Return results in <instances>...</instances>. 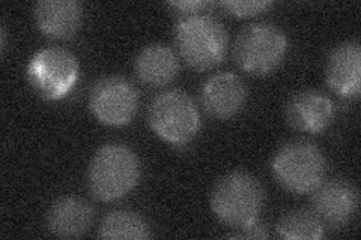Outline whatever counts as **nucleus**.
Here are the masks:
<instances>
[{"instance_id":"1","label":"nucleus","mask_w":361,"mask_h":240,"mask_svg":"<svg viewBox=\"0 0 361 240\" xmlns=\"http://www.w3.org/2000/svg\"><path fill=\"white\" fill-rule=\"evenodd\" d=\"M140 179L139 158L123 144H106L94 155L87 170V185L99 201L121 200L137 187Z\"/></svg>"},{"instance_id":"2","label":"nucleus","mask_w":361,"mask_h":240,"mask_svg":"<svg viewBox=\"0 0 361 240\" xmlns=\"http://www.w3.org/2000/svg\"><path fill=\"white\" fill-rule=\"evenodd\" d=\"M175 44L188 66L207 71L223 62L228 51V32L211 15H190L176 23Z\"/></svg>"},{"instance_id":"3","label":"nucleus","mask_w":361,"mask_h":240,"mask_svg":"<svg viewBox=\"0 0 361 240\" xmlns=\"http://www.w3.org/2000/svg\"><path fill=\"white\" fill-rule=\"evenodd\" d=\"M264 200V188L256 177L245 171H232L214 187L211 209L224 225L240 228L259 220Z\"/></svg>"},{"instance_id":"4","label":"nucleus","mask_w":361,"mask_h":240,"mask_svg":"<svg viewBox=\"0 0 361 240\" xmlns=\"http://www.w3.org/2000/svg\"><path fill=\"white\" fill-rule=\"evenodd\" d=\"M288 53L285 32L273 23H253L236 37L233 59L238 68L252 75H269L283 63Z\"/></svg>"},{"instance_id":"5","label":"nucleus","mask_w":361,"mask_h":240,"mask_svg":"<svg viewBox=\"0 0 361 240\" xmlns=\"http://www.w3.org/2000/svg\"><path fill=\"white\" fill-rule=\"evenodd\" d=\"M274 179L288 192L310 194L325 177L326 159L321 149L306 140L281 146L271 163Z\"/></svg>"},{"instance_id":"6","label":"nucleus","mask_w":361,"mask_h":240,"mask_svg":"<svg viewBox=\"0 0 361 240\" xmlns=\"http://www.w3.org/2000/svg\"><path fill=\"white\" fill-rule=\"evenodd\" d=\"M149 127L169 144L185 146L200 130V114L193 98L183 90H167L149 107Z\"/></svg>"},{"instance_id":"7","label":"nucleus","mask_w":361,"mask_h":240,"mask_svg":"<svg viewBox=\"0 0 361 240\" xmlns=\"http://www.w3.org/2000/svg\"><path fill=\"white\" fill-rule=\"evenodd\" d=\"M77 57L61 47H45L32 56L26 78L35 94L47 101L65 98L78 80Z\"/></svg>"},{"instance_id":"8","label":"nucleus","mask_w":361,"mask_h":240,"mask_svg":"<svg viewBox=\"0 0 361 240\" xmlns=\"http://www.w3.org/2000/svg\"><path fill=\"white\" fill-rule=\"evenodd\" d=\"M89 108L97 120L107 127L128 125L137 113L139 94L127 78L110 75L98 80L90 89Z\"/></svg>"},{"instance_id":"9","label":"nucleus","mask_w":361,"mask_h":240,"mask_svg":"<svg viewBox=\"0 0 361 240\" xmlns=\"http://www.w3.org/2000/svg\"><path fill=\"white\" fill-rule=\"evenodd\" d=\"M312 212L322 225L342 228L351 222L358 210V191L345 179H331L312 191Z\"/></svg>"},{"instance_id":"10","label":"nucleus","mask_w":361,"mask_h":240,"mask_svg":"<svg viewBox=\"0 0 361 240\" xmlns=\"http://www.w3.org/2000/svg\"><path fill=\"white\" fill-rule=\"evenodd\" d=\"M247 101V87L232 72H220L207 80L200 90L202 107L211 118L228 120L238 114Z\"/></svg>"},{"instance_id":"11","label":"nucleus","mask_w":361,"mask_h":240,"mask_svg":"<svg viewBox=\"0 0 361 240\" xmlns=\"http://www.w3.org/2000/svg\"><path fill=\"white\" fill-rule=\"evenodd\" d=\"M326 84L345 99H358L361 92V47L358 42H343L334 47L325 68Z\"/></svg>"},{"instance_id":"12","label":"nucleus","mask_w":361,"mask_h":240,"mask_svg":"<svg viewBox=\"0 0 361 240\" xmlns=\"http://www.w3.org/2000/svg\"><path fill=\"white\" fill-rule=\"evenodd\" d=\"M286 120L290 127L306 134H321L334 119L333 101L318 90H302L292 95L286 104Z\"/></svg>"},{"instance_id":"13","label":"nucleus","mask_w":361,"mask_h":240,"mask_svg":"<svg viewBox=\"0 0 361 240\" xmlns=\"http://www.w3.org/2000/svg\"><path fill=\"white\" fill-rule=\"evenodd\" d=\"M38 29L54 39H71L80 29L83 8L75 0H41L33 9Z\"/></svg>"},{"instance_id":"14","label":"nucleus","mask_w":361,"mask_h":240,"mask_svg":"<svg viewBox=\"0 0 361 240\" xmlns=\"http://www.w3.org/2000/svg\"><path fill=\"white\" fill-rule=\"evenodd\" d=\"M94 222V209L87 201L78 197H61L47 212L49 232L61 239H77L89 232Z\"/></svg>"},{"instance_id":"15","label":"nucleus","mask_w":361,"mask_h":240,"mask_svg":"<svg viewBox=\"0 0 361 240\" xmlns=\"http://www.w3.org/2000/svg\"><path fill=\"white\" fill-rule=\"evenodd\" d=\"M134 71L143 84L164 87L176 78L179 61L171 47L164 44H151L139 53Z\"/></svg>"},{"instance_id":"16","label":"nucleus","mask_w":361,"mask_h":240,"mask_svg":"<svg viewBox=\"0 0 361 240\" xmlns=\"http://www.w3.org/2000/svg\"><path fill=\"white\" fill-rule=\"evenodd\" d=\"M98 236L113 240H142L152 236L151 228L142 216L131 210H113L104 216Z\"/></svg>"},{"instance_id":"17","label":"nucleus","mask_w":361,"mask_h":240,"mask_svg":"<svg viewBox=\"0 0 361 240\" xmlns=\"http://www.w3.org/2000/svg\"><path fill=\"white\" fill-rule=\"evenodd\" d=\"M324 225L312 210L297 209L281 216L277 234L289 240H318L324 236Z\"/></svg>"},{"instance_id":"18","label":"nucleus","mask_w":361,"mask_h":240,"mask_svg":"<svg viewBox=\"0 0 361 240\" xmlns=\"http://www.w3.org/2000/svg\"><path fill=\"white\" fill-rule=\"evenodd\" d=\"M274 4L269 2V0H265V2H221L220 6L228 11L229 14L240 17V18H248V17H255L262 13H267V11L273 6Z\"/></svg>"},{"instance_id":"19","label":"nucleus","mask_w":361,"mask_h":240,"mask_svg":"<svg viewBox=\"0 0 361 240\" xmlns=\"http://www.w3.org/2000/svg\"><path fill=\"white\" fill-rule=\"evenodd\" d=\"M229 239H248V240H256V239H268L269 232L267 224L261 221H255L248 225L233 228V232L228 234Z\"/></svg>"},{"instance_id":"20","label":"nucleus","mask_w":361,"mask_h":240,"mask_svg":"<svg viewBox=\"0 0 361 240\" xmlns=\"http://www.w3.org/2000/svg\"><path fill=\"white\" fill-rule=\"evenodd\" d=\"M167 5L169 8L175 9L179 14H184L185 17L197 15V13H200V11L212 6L211 2H197V0H190V2H169Z\"/></svg>"},{"instance_id":"21","label":"nucleus","mask_w":361,"mask_h":240,"mask_svg":"<svg viewBox=\"0 0 361 240\" xmlns=\"http://www.w3.org/2000/svg\"><path fill=\"white\" fill-rule=\"evenodd\" d=\"M0 39H2V53L5 51V49H6V32H5V27L2 26V29H0Z\"/></svg>"}]
</instances>
